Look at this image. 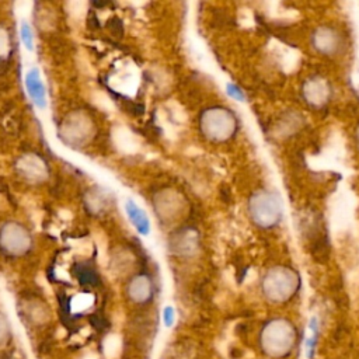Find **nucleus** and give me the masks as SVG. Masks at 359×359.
Masks as SVG:
<instances>
[{
  "instance_id": "obj_8",
  "label": "nucleus",
  "mask_w": 359,
  "mask_h": 359,
  "mask_svg": "<svg viewBox=\"0 0 359 359\" xmlns=\"http://www.w3.org/2000/svg\"><path fill=\"white\" fill-rule=\"evenodd\" d=\"M125 213H126L129 222L132 223V226L135 227V230L140 236L146 237L150 234L151 227H150L149 217H147L146 212L133 199H128L125 202Z\"/></svg>"
},
{
  "instance_id": "obj_13",
  "label": "nucleus",
  "mask_w": 359,
  "mask_h": 359,
  "mask_svg": "<svg viewBox=\"0 0 359 359\" xmlns=\"http://www.w3.org/2000/svg\"><path fill=\"white\" fill-rule=\"evenodd\" d=\"M8 337V327H7V321L4 320V317L0 316V345L7 339Z\"/></svg>"
},
{
  "instance_id": "obj_14",
  "label": "nucleus",
  "mask_w": 359,
  "mask_h": 359,
  "mask_svg": "<svg viewBox=\"0 0 359 359\" xmlns=\"http://www.w3.org/2000/svg\"><path fill=\"white\" fill-rule=\"evenodd\" d=\"M355 139H356V146L359 149V123H358V126L355 129Z\"/></svg>"
},
{
  "instance_id": "obj_2",
  "label": "nucleus",
  "mask_w": 359,
  "mask_h": 359,
  "mask_svg": "<svg viewBox=\"0 0 359 359\" xmlns=\"http://www.w3.org/2000/svg\"><path fill=\"white\" fill-rule=\"evenodd\" d=\"M300 289V276L296 269L287 265H275L266 269L261 279L264 299L272 304L290 302Z\"/></svg>"
},
{
  "instance_id": "obj_7",
  "label": "nucleus",
  "mask_w": 359,
  "mask_h": 359,
  "mask_svg": "<svg viewBox=\"0 0 359 359\" xmlns=\"http://www.w3.org/2000/svg\"><path fill=\"white\" fill-rule=\"evenodd\" d=\"M27 93L29 94L31 100L39 109H45L48 107V97H46V87L42 81L41 72L38 67H31L24 79Z\"/></svg>"
},
{
  "instance_id": "obj_1",
  "label": "nucleus",
  "mask_w": 359,
  "mask_h": 359,
  "mask_svg": "<svg viewBox=\"0 0 359 359\" xmlns=\"http://www.w3.org/2000/svg\"><path fill=\"white\" fill-rule=\"evenodd\" d=\"M299 341V331L294 323L286 317L266 320L258 334V346L262 355L269 359H285L292 355Z\"/></svg>"
},
{
  "instance_id": "obj_12",
  "label": "nucleus",
  "mask_w": 359,
  "mask_h": 359,
  "mask_svg": "<svg viewBox=\"0 0 359 359\" xmlns=\"http://www.w3.org/2000/svg\"><path fill=\"white\" fill-rule=\"evenodd\" d=\"M226 88H227V94H229L231 98H234V100H237V101H244V93L240 90L238 86L229 83Z\"/></svg>"
},
{
  "instance_id": "obj_6",
  "label": "nucleus",
  "mask_w": 359,
  "mask_h": 359,
  "mask_svg": "<svg viewBox=\"0 0 359 359\" xmlns=\"http://www.w3.org/2000/svg\"><path fill=\"white\" fill-rule=\"evenodd\" d=\"M206 130L213 139H227L236 130V119L226 109H212L206 115Z\"/></svg>"
},
{
  "instance_id": "obj_9",
  "label": "nucleus",
  "mask_w": 359,
  "mask_h": 359,
  "mask_svg": "<svg viewBox=\"0 0 359 359\" xmlns=\"http://www.w3.org/2000/svg\"><path fill=\"white\" fill-rule=\"evenodd\" d=\"M20 36H21V41H22L24 48H25L28 52H32V50H34V34H32L31 25H29L27 21H22V22H21V27H20Z\"/></svg>"
},
{
  "instance_id": "obj_3",
  "label": "nucleus",
  "mask_w": 359,
  "mask_h": 359,
  "mask_svg": "<svg viewBox=\"0 0 359 359\" xmlns=\"http://www.w3.org/2000/svg\"><path fill=\"white\" fill-rule=\"evenodd\" d=\"M248 210L252 222L262 229L278 226L283 216L282 198L271 191L255 192L248 202Z\"/></svg>"
},
{
  "instance_id": "obj_11",
  "label": "nucleus",
  "mask_w": 359,
  "mask_h": 359,
  "mask_svg": "<svg viewBox=\"0 0 359 359\" xmlns=\"http://www.w3.org/2000/svg\"><path fill=\"white\" fill-rule=\"evenodd\" d=\"M163 323L165 327H171L175 323V310L172 306H165L163 310Z\"/></svg>"
},
{
  "instance_id": "obj_4",
  "label": "nucleus",
  "mask_w": 359,
  "mask_h": 359,
  "mask_svg": "<svg viewBox=\"0 0 359 359\" xmlns=\"http://www.w3.org/2000/svg\"><path fill=\"white\" fill-rule=\"evenodd\" d=\"M313 48L328 57L339 55L345 48V38L337 28L331 25H320L311 35Z\"/></svg>"
},
{
  "instance_id": "obj_10",
  "label": "nucleus",
  "mask_w": 359,
  "mask_h": 359,
  "mask_svg": "<svg viewBox=\"0 0 359 359\" xmlns=\"http://www.w3.org/2000/svg\"><path fill=\"white\" fill-rule=\"evenodd\" d=\"M149 294H150V289H149V285L146 282L136 283L130 287V296L136 302H144L149 297Z\"/></svg>"
},
{
  "instance_id": "obj_5",
  "label": "nucleus",
  "mask_w": 359,
  "mask_h": 359,
  "mask_svg": "<svg viewBox=\"0 0 359 359\" xmlns=\"http://www.w3.org/2000/svg\"><path fill=\"white\" fill-rule=\"evenodd\" d=\"M331 95L332 87L323 76L307 77L302 84V97L304 102L314 109L324 108L330 102Z\"/></svg>"
}]
</instances>
